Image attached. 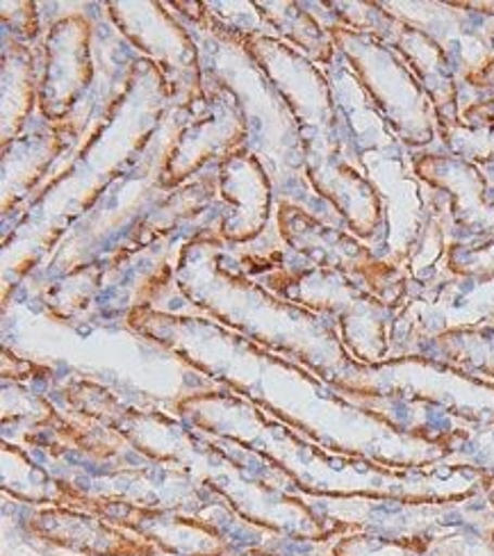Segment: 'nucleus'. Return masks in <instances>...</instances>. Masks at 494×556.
<instances>
[{"instance_id": "nucleus-1", "label": "nucleus", "mask_w": 494, "mask_h": 556, "mask_svg": "<svg viewBox=\"0 0 494 556\" xmlns=\"http://www.w3.org/2000/svg\"><path fill=\"white\" fill-rule=\"evenodd\" d=\"M338 556H410L408 547L373 539H353L335 549Z\"/></svg>"}, {"instance_id": "nucleus-2", "label": "nucleus", "mask_w": 494, "mask_h": 556, "mask_svg": "<svg viewBox=\"0 0 494 556\" xmlns=\"http://www.w3.org/2000/svg\"><path fill=\"white\" fill-rule=\"evenodd\" d=\"M244 556H269V554H261V552H251V554H244Z\"/></svg>"}]
</instances>
